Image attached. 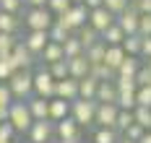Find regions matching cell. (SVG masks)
I'll return each instance as SVG.
<instances>
[{
  "label": "cell",
  "mask_w": 151,
  "mask_h": 143,
  "mask_svg": "<svg viewBox=\"0 0 151 143\" xmlns=\"http://www.w3.org/2000/svg\"><path fill=\"white\" fill-rule=\"evenodd\" d=\"M5 122H11V127H13L16 133H26L31 127V114H29V107H26V102H13L11 107H8V112H5Z\"/></svg>",
  "instance_id": "6da1fadb"
},
{
  "label": "cell",
  "mask_w": 151,
  "mask_h": 143,
  "mask_svg": "<svg viewBox=\"0 0 151 143\" xmlns=\"http://www.w3.org/2000/svg\"><path fill=\"white\" fill-rule=\"evenodd\" d=\"M86 18H89V11H86L83 5H70L65 13H60V16L55 18V24H58V26H63L65 31L70 34L73 29H81V26H86Z\"/></svg>",
  "instance_id": "7a4b0ae2"
},
{
  "label": "cell",
  "mask_w": 151,
  "mask_h": 143,
  "mask_svg": "<svg viewBox=\"0 0 151 143\" xmlns=\"http://www.w3.org/2000/svg\"><path fill=\"white\" fill-rule=\"evenodd\" d=\"M94 112H96V102L94 99H76V102H70V117L76 120V125L81 127H89L91 122H94Z\"/></svg>",
  "instance_id": "3957f363"
},
{
  "label": "cell",
  "mask_w": 151,
  "mask_h": 143,
  "mask_svg": "<svg viewBox=\"0 0 151 143\" xmlns=\"http://www.w3.org/2000/svg\"><path fill=\"white\" fill-rule=\"evenodd\" d=\"M5 86L11 89V96H13V99L24 102V99L31 94V73H29V70H16L13 76L8 78Z\"/></svg>",
  "instance_id": "277c9868"
},
{
  "label": "cell",
  "mask_w": 151,
  "mask_h": 143,
  "mask_svg": "<svg viewBox=\"0 0 151 143\" xmlns=\"http://www.w3.org/2000/svg\"><path fill=\"white\" fill-rule=\"evenodd\" d=\"M31 91L39 96V99H52L55 96V78L47 73L45 68L31 76Z\"/></svg>",
  "instance_id": "5b68a950"
},
{
  "label": "cell",
  "mask_w": 151,
  "mask_h": 143,
  "mask_svg": "<svg viewBox=\"0 0 151 143\" xmlns=\"http://www.w3.org/2000/svg\"><path fill=\"white\" fill-rule=\"evenodd\" d=\"M52 24H55V18H52V13L47 8H31L26 13V26L31 31H47Z\"/></svg>",
  "instance_id": "8992f818"
},
{
  "label": "cell",
  "mask_w": 151,
  "mask_h": 143,
  "mask_svg": "<svg viewBox=\"0 0 151 143\" xmlns=\"http://www.w3.org/2000/svg\"><path fill=\"white\" fill-rule=\"evenodd\" d=\"M117 104H96V112H94V122L99 127H109L115 130V120H117Z\"/></svg>",
  "instance_id": "52a82bcc"
},
{
  "label": "cell",
  "mask_w": 151,
  "mask_h": 143,
  "mask_svg": "<svg viewBox=\"0 0 151 143\" xmlns=\"http://www.w3.org/2000/svg\"><path fill=\"white\" fill-rule=\"evenodd\" d=\"M86 21H89V26L96 34H102L104 29H109V26L115 24V16H112L107 8H96V11H89V18H86Z\"/></svg>",
  "instance_id": "ba28073f"
},
{
  "label": "cell",
  "mask_w": 151,
  "mask_h": 143,
  "mask_svg": "<svg viewBox=\"0 0 151 143\" xmlns=\"http://www.w3.org/2000/svg\"><path fill=\"white\" fill-rule=\"evenodd\" d=\"M26 133H29L31 143H47L50 138H52L55 127H52V122H50V120H34Z\"/></svg>",
  "instance_id": "9c48e42d"
},
{
  "label": "cell",
  "mask_w": 151,
  "mask_h": 143,
  "mask_svg": "<svg viewBox=\"0 0 151 143\" xmlns=\"http://www.w3.org/2000/svg\"><path fill=\"white\" fill-rule=\"evenodd\" d=\"M115 26H117V29H120L125 36H130V34H138V13L130 8V5H128V8L122 11L120 16L115 18Z\"/></svg>",
  "instance_id": "30bf717a"
},
{
  "label": "cell",
  "mask_w": 151,
  "mask_h": 143,
  "mask_svg": "<svg viewBox=\"0 0 151 143\" xmlns=\"http://www.w3.org/2000/svg\"><path fill=\"white\" fill-rule=\"evenodd\" d=\"M55 99H63V102H76V99H78V81H76V78L55 81Z\"/></svg>",
  "instance_id": "8fae6325"
},
{
  "label": "cell",
  "mask_w": 151,
  "mask_h": 143,
  "mask_svg": "<svg viewBox=\"0 0 151 143\" xmlns=\"http://www.w3.org/2000/svg\"><path fill=\"white\" fill-rule=\"evenodd\" d=\"M96 104H117V89H115V81H99L96 86V94H94Z\"/></svg>",
  "instance_id": "7c38bea8"
},
{
  "label": "cell",
  "mask_w": 151,
  "mask_h": 143,
  "mask_svg": "<svg viewBox=\"0 0 151 143\" xmlns=\"http://www.w3.org/2000/svg\"><path fill=\"white\" fill-rule=\"evenodd\" d=\"M70 114V102H63V99H50L47 102V120H55V122H60Z\"/></svg>",
  "instance_id": "4fadbf2b"
},
{
  "label": "cell",
  "mask_w": 151,
  "mask_h": 143,
  "mask_svg": "<svg viewBox=\"0 0 151 143\" xmlns=\"http://www.w3.org/2000/svg\"><path fill=\"white\" fill-rule=\"evenodd\" d=\"M65 63H68V78H76V81L86 78V76H89V70H91V65L86 63V57H83V55L70 57V60H65Z\"/></svg>",
  "instance_id": "5bb4252c"
},
{
  "label": "cell",
  "mask_w": 151,
  "mask_h": 143,
  "mask_svg": "<svg viewBox=\"0 0 151 143\" xmlns=\"http://www.w3.org/2000/svg\"><path fill=\"white\" fill-rule=\"evenodd\" d=\"M11 60H13V65L18 68V70H26V68L34 63V55H31V52L24 47L21 42H16L13 49H11Z\"/></svg>",
  "instance_id": "9a60e30c"
},
{
  "label": "cell",
  "mask_w": 151,
  "mask_h": 143,
  "mask_svg": "<svg viewBox=\"0 0 151 143\" xmlns=\"http://www.w3.org/2000/svg\"><path fill=\"white\" fill-rule=\"evenodd\" d=\"M47 42H50V39H47V31H29V34H26V39H24L21 44L29 49L31 55H39V52L47 47Z\"/></svg>",
  "instance_id": "2e32d148"
},
{
  "label": "cell",
  "mask_w": 151,
  "mask_h": 143,
  "mask_svg": "<svg viewBox=\"0 0 151 143\" xmlns=\"http://www.w3.org/2000/svg\"><path fill=\"white\" fill-rule=\"evenodd\" d=\"M55 133L60 135L63 141H76L78 138V125H76V120L68 114L65 120H60L58 125H55Z\"/></svg>",
  "instance_id": "e0dca14e"
},
{
  "label": "cell",
  "mask_w": 151,
  "mask_h": 143,
  "mask_svg": "<svg viewBox=\"0 0 151 143\" xmlns=\"http://www.w3.org/2000/svg\"><path fill=\"white\" fill-rule=\"evenodd\" d=\"M47 102H50V99H39V96L26 99V107H29L31 120H47Z\"/></svg>",
  "instance_id": "ac0fdd59"
},
{
  "label": "cell",
  "mask_w": 151,
  "mask_h": 143,
  "mask_svg": "<svg viewBox=\"0 0 151 143\" xmlns=\"http://www.w3.org/2000/svg\"><path fill=\"white\" fill-rule=\"evenodd\" d=\"M122 60H125L122 47H107V49H104V60H102V63H104L109 70H115V73H117V68H120Z\"/></svg>",
  "instance_id": "d6986e66"
},
{
  "label": "cell",
  "mask_w": 151,
  "mask_h": 143,
  "mask_svg": "<svg viewBox=\"0 0 151 143\" xmlns=\"http://www.w3.org/2000/svg\"><path fill=\"white\" fill-rule=\"evenodd\" d=\"M39 55L45 57L47 65H55V63H60V60H65V57H63V44H55V42H47V47L42 49Z\"/></svg>",
  "instance_id": "ffe728a7"
},
{
  "label": "cell",
  "mask_w": 151,
  "mask_h": 143,
  "mask_svg": "<svg viewBox=\"0 0 151 143\" xmlns=\"http://www.w3.org/2000/svg\"><path fill=\"white\" fill-rule=\"evenodd\" d=\"M96 86H99V81L91 78V76H86V78L78 81V99H94V94H96Z\"/></svg>",
  "instance_id": "44dd1931"
},
{
  "label": "cell",
  "mask_w": 151,
  "mask_h": 143,
  "mask_svg": "<svg viewBox=\"0 0 151 143\" xmlns=\"http://www.w3.org/2000/svg\"><path fill=\"white\" fill-rule=\"evenodd\" d=\"M138 68H141L138 57H130V55H125V60H122L120 68H117V76H122V78H136Z\"/></svg>",
  "instance_id": "7402d4cb"
},
{
  "label": "cell",
  "mask_w": 151,
  "mask_h": 143,
  "mask_svg": "<svg viewBox=\"0 0 151 143\" xmlns=\"http://www.w3.org/2000/svg\"><path fill=\"white\" fill-rule=\"evenodd\" d=\"M104 44L102 42H96V44H91L89 49H83V57H86V63L94 68V65H102V60H104Z\"/></svg>",
  "instance_id": "603a6c76"
},
{
  "label": "cell",
  "mask_w": 151,
  "mask_h": 143,
  "mask_svg": "<svg viewBox=\"0 0 151 143\" xmlns=\"http://www.w3.org/2000/svg\"><path fill=\"white\" fill-rule=\"evenodd\" d=\"M78 55H83L81 42H78L76 36H68V39L63 42V57H65V60H70V57H78Z\"/></svg>",
  "instance_id": "cb8c5ba5"
},
{
  "label": "cell",
  "mask_w": 151,
  "mask_h": 143,
  "mask_svg": "<svg viewBox=\"0 0 151 143\" xmlns=\"http://www.w3.org/2000/svg\"><path fill=\"white\" fill-rule=\"evenodd\" d=\"M120 47H122V52H125V55H130V57H138V55H141V36H138V34H130V36H125Z\"/></svg>",
  "instance_id": "d4e9b609"
},
{
  "label": "cell",
  "mask_w": 151,
  "mask_h": 143,
  "mask_svg": "<svg viewBox=\"0 0 151 143\" xmlns=\"http://www.w3.org/2000/svg\"><path fill=\"white\" fill-rule=\"evenodd\" d=\"M76 39L81 42V47H83V49H89L91 44H96V42H99V34L94 31L91 26H81V34H78Z\"/></svg>",
  "instance_id": "484cf974"
},
{
  "label": "cell",
  "mask_w": 151,
  "mask_h": 143,
  "mask_svg": "<svg viewBox=\"0 0 151 143\" xmlns=\"http://www.w3.org/2000/svg\"><path fill=\"white\" fill-rule=\"evenodd\" d=\"M133 122H136L138 127H143V130H151V109L136 107V109H133Z\"/></svg>",
  "instance_id": "4316f807"
},
{
  "label": "cell",
  "mask_w": 151,
  "mask_h": 143,
  "mask_svg": "<svg viewBox=\"0 0 151 143\" xmlns=\"http://www.w3.org/2000/svg\"><path fill=\"white\" fill-rule=\"evenodd\" d=\"M16 29H18V18L13 13L0 11V34H16Z\"/></svg>",
  "instance_id": "83f0119b"
},
{
  "label": "cell",
  "mask_w": 151,
  "mask_h": 143,
  "mask_svg": "<svg viewBox=\"0 0 151 143\" xmlns=\"http://www.w3.org/2000/svg\"><path fill=\"white\" fill-rule=\"evenodd\" d=\"M16 70H18V68L13 65L11 55H3V57H0V81H8V78L16 73Z\"/></svg>",
  "instance_id": "f1b7e54d"
},
{
  "label": "cell",
  "mask_w": 151,
  "mask_h": 143,
  "mask_svg": "<svg viewBox=\"0 0 151 143\" xmlns=\"http://www.w3.org/2000/svg\"><path fill=\"white\" fill-rule=\"evenodd\" d=\"M136 107H146V109H151V86H141V89H136Z\"/></svg>",
  "instance_id": "f546056e"
},
{
  "label": "cell",
  "mask_w": 151,
  "mask_h": 143,
  "mask_svg": "<svg viewBox=\"0 0 151 143\" xmlns=\"http://www.w3.org/2000/svg\"><path fill=\"white\" fill-rule=\"evenodd\" d=\"M94 143H117V133L109 127H99L94 133Z\"/></svg>",
  "instance_id": "4dcf8cb0"
},
{
  "label": "cell",
  "mask_w": 151,
  "mask_h": 143,
  "mask_svg": "<svg viewBox=\"0 0 151 143\" xmlns=\"http://www.w3.org/2000/svg\"><path fill=\"white\" fill-rule=\"evenodd\" d=\"M102 8H107L112 16H120L122 11L128 8V0H102Z\"/></svg>",
  "instance_id": "1f68e13d"
},
{
  "label": "cell",
  "mask_w": 151,
  "mask_h": 143,
  "mask_svg": "<svg viewBox=\"0 0 151 143\" xmlns=\"http://www.w3.org/2000/svg\"><path fill=\"white\" fill-rule=\"evenodd\" d=\"M50 76L55 81H63V78H68V63L65 60H60V63H55V65H50V70H47Z\"/></svg>",
  "instance_id": "d6a6232c"
},
{
  "label": "cell",
  "mask_w": 151,
  "mask_h": 143,
  "mask_svg": "<svg viewBox=\"0 0 151 143\" xmlns=\"http://www.w3.org/2000/svg\"><path fill=\"white\" fill-rule=\"evenodd\" d=\"M130 125H133V112H125V109H120V112H117V120H115V127L125 133V130H128Z\"/></svg>",
  "instance_id": "836d02e7"
},
{
  "label": "cell",
  "mask_w": 151,
  "mask_h": 143,
  "mask_svg": "<svg viewBox=\"0 0 151 143\" xmlns=\"http://www.w3.org/2000/svg\"><path fill=\"white\" fill-rule=\"evenodd\" d=\"M115 89L117 91H136L138 83H136V78H122V76H117L115 78Z\"/></svg>",
  "instance_id": "e575fe53"
},
{
  "label": "cell",
  "mask_w": 151,
  "mask_h": 143,
  "mask_svg": "<svg viewBox=\"0 0 151 143\" xmlns=\"http://www.w3.org/2000/svg\"><path fill=\"white\" fill-rule=\"evenodd\" d=\"M13 104V96H11V89L5 83H0V112H8V107Z\"/></svg>",
  "instance_id": "d590c367"
},
{
  "label": "cell",
  "mask_w": 151,
  "mask_h": 143,
  "mask_svg": "<svg viewBox=\"0 0 151 143\" xmlns=\"http://www.w3.org/2000/svg\"><path fill=\"white\" fill-rule=\"evenodd\" d=\"M13 44H16L13 34H0V57H3V55H11Z\"/></svg>",
  "instance_id": "8d00e7d4"
},
{
  "label": "cell",
  "mask_w": 151,
  "mask_h": 143,
  "mask_svg": "<svg viewBox=\"0 0 151 143\" xmlns=\"http://www.w3.org/2000/svg\"><path fill=\"white\" fill-rule=\"evenodd\" d=\"M47 5H50V8H47L50 13L55 11V13L60 16V13H65V11L70 8V0H47Z\"/></svg>",
  "instance_id": "74e56055"
},
{
  "label": "cell",
  "mask_w": 151,
  "mask_h": 143,
  "mask_svg": "<svg viewBox=\"0 0 151 143\" xmlns=\"http://www.w3.org/2000/svg\"><path fill=\"white\" fill-rule=\"evenodd\" d=\"M138 36H151V13L138 16Z\"/></svg>",
  "instance_id": "f35d334b"
},
{
  "label": "cell",
  "mask_w": 151,
  "mask_h": 143,
  "mask_svg": "<svg viewBox=\"0 0 151 143\" xmlns=\"http://www.w3.org/2000/svg\"><path fill=\"white\" fill-rule=\"evenodd\" d=\"M136 83H138V89H141V86H151V70H149V68H143V65L138 68Z\"/></svg>",
  "instance_id": "ab89813d"
},
{
  "label": "cell",
  "mask_w": 151,
  "mask_h": 143,
  "mask_svg": "<svg viewBox=\"0 0 151 143\" xmlns=\"http://www.w3.org/2000/svg\"><path fill=\"white\" fill-rule=\"evenodd\" d=\"M21 5H24L21 0H0V11H3V13H13L16 16V11H18Z\"/></svg>",
  "instance_id": "60d3db41"
},
{
  "label": "cell",
  "mask_w": 151,
  "mask_h": 143,
  "mask_svg": "<svg viewBox=\"0 0 151 143\" xmlns=\"http://www.w3.org/2000/svg\"><path fill=\"white\" fill-rule=\"evenodd\" d=\"M143 133H146V130H143V127H138L136 122H133V125H130L128 130H125V138H128V141H133V143H138V141H141V135H143Z\"/></svg>",
  "instance_id": "b9f144b4"
},
{
  "label": "cell",
  "mask_w": 151,
  "mask_h": 143,
  "mask_svg": "<svg viewBox=\"0 0 151 143\" xmlns=\"http://www.w3.org/2000/svg\"><path fill=\"white\" fill-rule=\"evenodd\" d=\"M13 127H11V122H0V141H5V143H11L13 141Z\"/></svg>",
  "instance_id": "7bdbcfd3"
},
{
  "label": "cell",
  "mask_w": 151,
  "mask_h": 143,
  "mask_svg": "<svg viewBox=\"0 0 151 143\" xmlns=\"http://www.w3.org/2000/svg\"><path fill=\"white\" fill-rule=\"evenodd\" d=\"M141 57H151V36H141Z\"/></svg>",
  "instance_id": "ee69618b"
},
{
  "label": "cell",
  "mask_w": 151,
  "mask_h": 143,
  "mask_svg": "<svg viewBox=\"0 0 151 143\" xmlns=\"http://www.w3.org/2000/svg\"><path fill=\"white\" fill-rule=\"evenodd\" d=\"M83 8L86 11H96V8H102V0H83Z\"/></svg>",
  "instance_id": "f6af8a7d"
},
{
  "label": "cell",
  "mask_w": 151,
  "mask_h": 143,
  "mask_svg": "<svg viewBox=\"0 0 151 143\" xmlns=\"http://www.w3.org/2000/svg\"><path fill=\"white\" fill-rule=\"evenodd\" d=\"M21 3H26V5H31V8H45L47 0H21Z\"/></svg>",
  "instance_id": "bcb514c9"
},
{
  "label": "cell",
  "mask_w": 151,
  "mask_h": 143,
  "mask_svg": "<svg viewBox=\"0 0 151 143\" xmlns=\"http://www.w3.org/2000/svg\"><path fill=\"white\" fill-rule=\"evenodd\" d=\"M138 143H151V130H146V133L141 135V141H138Z\"/></svg>",
  "instance_id": "7dc6e473"
},
{
  "label": "cell",
  "mask_w": 151,
  "mask_h": 143,
  "mask_svg": "<svg viewBox=\"0 0 151 143\" xmlns=\"http://www.w3.org/2000/svg\"><path fill=\"white\" fill-rule=\"evenodd\" d=\"M70 5H83V0H70Z\"/></svg>",
  "instance_id": "c3c4849f"
},
{
  "label": "cell",
  "mask_w": 151,
  "mask_h": 143,
  "mask_svg": "<svg viewBox=\"0 0 151 143\" xmlns=\"http://www.w3.org/2000/svg\"><path fill=\"white\" fill-rule=\"evenodd\" d=\"M60 143H81V138H76V141H60Z\"/></svg>",
  "instance_id": "681fc988"
},
{
  "label": "cell",
  "mask_w": 151,
  "mask_h": 143,
  "mask_svg": "<svg viewBox=\"0 0 151 143\" xmlns=\"http://www.w3.org/2000/svg\"><path fill=\"white\" fill-rule=\"evenodd\" d=\"M0 122H5V112H0Z\"/></svg>",
  "instance_id": "f907efd6"
},
{
  "label": "cell",
  "mask_w": 151,
  "mask_h": 143,
  "mask_svg": "<svg viewBox=\"0 0 151 143\" xmlns=\"http://www.w3.org/2000/svg\"><path fill=\"white\" fill-rule=\"evenodd\" d=\"M117 143H133V141H128V138H122V141H117Z\"/></svg>",
  "instance_id": "816d5d0a"
},
{
  "label": "cell",
  "mask_w": 151,
  "mask_h": 143,
  "mask_svg": "<svg viewBox=\"0 0 151 143\" xmlns=\"http://www.w3.org/2000/svg\"><path fill=\"white\" fill-rule=\"evenodd\" d=\"M146 68H149V70H151V57H149V65H146Z\"/></svg>",
  "instance_id": "f5cc1de1"
},
{
  "label": "cell",
  "mask_w": 151,
  "mask_h": 143,
  "mask_svg": "<svg viewBox=\"0 0 151 143\" xmlns=\"http://www.w3.org/2000/svg\"><path fill=\"white\" fill-rule=\"evenodd\" d=\"M130 3H133V0H128V5H130Z\"/></svg>",
  "instance_id": "db71d44e"
},
{
  "label": "cell",
  "mask_w": 151,
  "mask_h": 143,
  "mask_svg": "<svg viewBox=\"0 0 151 143\" xmlns=\"http://www.w3.org/2000/svg\"><path fill=\"white\" fill-rule=\"evenodd\" d=\"M47 143H55V141H47Z\"/></svg>",
  "instance_id": "11a10c76"
},
{
  "label": "cell",
  "mask_w": 151,
  "mask_h": 143,
  "mask_svg": "<svg viewBox=\"0 0 151 143\" xmlns=\"http://www.w3.org/2000/svg\"><path fill=\"white\" fill-rule=\"evenodd\" d=\"M11 143H13V141H11Z\"/></svg>",
  "instance_id": "9f6ffc18"
}]
</instances>
